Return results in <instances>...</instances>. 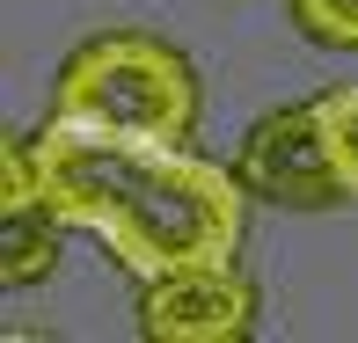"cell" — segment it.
I'll use <instances>...</instances> for the list:
<instances>
[{"label":"cell","instance_id":"1","mask_svg":"<svg viewBox=\"0 0 358 343\" xmlns=\"http://www.w3.org/2000/svg\"><path fill=\"white\" fill-rule=\"evenodd\" d=\"M37 190L73 234H95L132 277L227 263L249 226V190L234 161L190 154V139H146L110 124L44 117L22 139Z\"/></svg>","mask_w":358,"mask_h":343},{"label":"cell","instance_id":"3","mask_svg":"<svg viewBox=\"0 0 358 343\" xmlns=\"http://www.w3.org/2000/svg\"><path fill=\"white\" fill-rule=\"evenodd\" d=\"M234 175L256 205H285V212H329L351 198V183L336 175L329 146H322L315 103H278L241 132L234 146Z\"/></svg>","mask_w":358,"mask_h":343},{"label":"cell","instance_id":"7","mask_svg":"<svg viewBox=\"0 0 358 343\" xmlns=\"http://www.w3.org/2000/svg\"><path fill=\"white\" fill-rule=\"evenodd\" d=\"M285 15L322 52H358V0H285Z\"/></svg>","mask_w":358,"mask_h":343},{"label":"cell","instance_id":"2","mask_svg":"<svg viewBox=\"0 0 358 343\" xmlns=\"http://www.w3.org/2000/svg\"><path fill=\"white\" fill-rule=\"evenodd\" d=\"M52 117L146 132V139H190L198 132V66L169 37L103 29L66 52V66L52 80Z\"/></svg>","mask_w":358,"mask_h":343},{"label":"cell","instance_id":"6","mask_svg":"<svg viewBox=\"0 0 358 343\" xmlns=\"http://www.w3.org/2000/svg\"><path fill=\"white\" fill-rule=\"evenodd\" d=\"M315 117H322V146H329L336 175H344L351 198H358V80H344V88H329V95H315Z\"/></svg>","mask_w":358,"mask_h":343},{"label":"cell","instance_id":"5","mask_svg":"<svg viewBox=\"0 0 358 343\" xmlns=\"http://www.w3.org/2000/svg\"><path fill=\"white\" fill-rule=\"evenodd\" d=\"M73 226L44 205L37 190V168H29L22 139H8V198H0V285L22 292V285H44L59 270V241Z\"/></svg>","mask_w":358,"mask_h":343},{"label":"cell","instance_id":"4","mask_svg":"<svg viewBox=\"0 0 358 343\" xmlns=\"http://www.w3.org/2000/svg\"><path fill=\"white\" fill-rule=\"evenodd\" d=\"M249 329H256V285L234 256L139 277V336L146 343H241Z\"/></svg>","mask_w":358,"mask_h":343}]
</instances>
